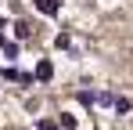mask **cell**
Returning a JSON list of instances; mask_svg holds the SVG:
<instances>
[{
    "label": "cell",
    "instance_id": "1",
    "mask_svg": "<svg viewBox=\"0 0 133 130\" xmlns=\"http://www.w3.org/2000/svg\"><path fill=\"white\" fill-rule=\"evenodd\" d=\"M4 76H7L11 83H18V90H29V87L36 83V72H18V69H7Z\"/></svg>",
    "mask_w": 133,
    "mask_h": 130
},
{
    "label": "cell",
    "instance_id": "2",
    "mask_svg": "<svg viewBox=\"0 0 133 130\" xmlns=\"http://www.w3.org/2000/svg\"><path fill=\"white\" fill-rule=\"evenodd\" d=\"M32 72H36V83H50V80H54V62H50V58H40Z\"/></svg>",
    "mask_w": 133,
    "mask_h": 130
},
{
    "label": "cell",
    "instance_id": "3",
    "mask_svg": "<svg viewBox=\"0 0 133 130\" xmlns=\"http://www.w3.org/2000/svg\"><path fill=\"white\" fill-rule=\"evenodd\" d=\"M32 7H36L40 15H47V18H54V15L61 11V4H58V0H32Z\"/></svg>",
    "mask_w": 133,
    "mask_h": 130
},
{
    "label": "cell",
    "instance_id": "4",
    "mask_svg": "<svg viewBox=\"0 0 133 130\" xmlns=\"http://www.w3.org/2000/svg\"><path fill=\"white\" fill-rule=\"evenodd\" d=\"M58 127L61 130H79V116L76 112H58Z\"/></svg>",
    "mask_w": 133,
    "mask_h": 130
},
{
    "label": "cell",
    "instance_id": "5",
    "mask_svg": "<svg viewBox=\"0 0 133 130\" xmlns=\"http://www.w3.org/2000/svg\"><path fill=\"white\" fill-rule=\"evenodd\" d=\"M133 112V101L130 98H115V116H130Z\"/></svg>",
    "mask_w": 133,
    "mask_h": 130
},
{
    "label": "cell",
    "instance_id": "6",
    "mask_svg": "<svg viewBox=\"0 0 133 130\" xmlns=\"http://www.w3.org/2000/svg\"><path fill=\"white\" fill-rule=\"evenodd\" d=\"M11 29H15V36H18V40H29V33H32V25H29V22H15Z\"/></svg>",
    "mask_w": 133,
    "mask_h": 130
},
{
    "label": "cell",
    "instance_id": "7",
    "mask_svg": "<svg viewBox=\"0 0 133 130\" xmlns=\"http://www.w3.org/2000/svg\"><path fill=\"white\" fill-rule=\"evenodd\" d=\"M54 47H58V51H68V47H72V33H58V36H54Z\"/></svg>",
    "mask_w": 133,
    "mask_h": 130
},
{
    "label": "cell",
    "instance_id": "8",
    "mask_svg": "<svg viewBox=\"0 0 133 130\" xmlns=\"http://www.w3.org/2000/svg\"><path fill=\"white\" fill-rule=\"evenodd\" d=\"M0 51H4V58H7V62H18V54H22V51H18V43H4Z\"/></svg>",
    "mask_w": 133,
    "mask_h": 130
},
{
    "label": "cell",
    "instance_id": "9",
    "mask_svg": "<svg viewBox=\"0 0 133 130\" xmlns=\"http://www.w3.org/2000/svg\"><path fill=\"white\" fill-rule=\"evenodd\" d=\"M36 130H61L58 119H36Z\"/></svg>",
    "mask_w": 133,
    "mask_h": 130
},
{
    "label": "cell",
    "instance_id": "10",
    "mask_svg": "<svg viewBox=\"0 0 133 130\" xmlns=\"http://www.w3.org/2000/svg\"><path fill=\"white\" fill-rule=\"evenodd\" d=\"M79 130H83V127H79Z\"/></svg>",
    "mask_w": 133,
    "mask_h": 130
}]
</instances>
